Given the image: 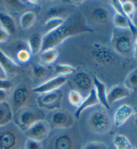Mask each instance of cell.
Wrapping results in <instances>:
<instances>
[{"mask_svg":"<svg viewBox=\"0 0 137 149\" xmlns=\"http://www.w3.org/2000/svg\"><path fill=\"white\" fill-rule=\"evenodd\" d=\"M134 40V34L130 30L114 28L110 43L116 54L124 57H132Z\"/></svg>","mask_w":137,"mask_h":149,"instance_id":"cell-2","label":"cell"},{"mask_svg":"<svg viewBox=\"0 0 137 149\" xmlns=\"http://www.w3.org/2000/svg\"><path fill=\"white\" fill-rule=\"evenodd\" d=\"M16 57L17 61L21 63H27L32 58V54L30 52L28 45L26 46L19 43L17 45Z\"/></svg>","mask_w":137,"mask_h":149,"instance_id":"cell-23","label":"cell"},{"mask_svg":"<svg viewBox=\"0 0 137 149\" xmlns=\"http://www.w3.org/2000/svg\"><path fill=\"white\" fill-rule=\"evenodd\" d=\"M113 144L116 149H132L133 146L129 139L125 135L117 134L113 138Z\"/></svg>","mask_w":137,"mask_h":149,"instance_id":"cell-26","label":"cell"},{"mask_svg":"<svg viewBox=\"0 0 137 149\" xmlns=\"http://www.w3.org/2000/svg\"><path fill=\"white\" fill-rule=\"evenodd\" d=\"M67 80H68V79L66 77L57 75L50 79L45 82L38 85L37 87L32 88V91L34 93L42 94L48 93V92L58 90L66 83Z\"/></svg>","mask_w":137,"mask_h":149,"instance_id":"cell-12","label":"cell"},{"mask_svg":"<svg viewBox=\"0 0 137 149\" xmlns=\"http://www.w3.org/2000/svg\"><path fill=\"white\" fill-rule=\"evenodd\" d=\"M3 2L13 9H21L23 6V3H21L20 1H4Z\"/></svg>","mask_w":137,"mask_h":149,"instance_id":"cell-37","label":"cell"},{"mask_svg":"<svg viewBox=\"0 0 137 149\" xmlns=\"http://www.w3.org/2000/svg\"><path fill=\"white\" fill-rule=\"evenodd\" d=\"M64 22L65 19L61 17H51L44 23L43 28H44V30L47 33V32L57 29L58 28H59L60 26H62L64 23Z\"/></svg>","mask_w":137,"mask_h":149,"instance_id":"cell-28","label":"cell"},{"mask_svg":"<svg viewBox=\"0 0 137 149\" xmlns=\"http://www.w3.org/2000/svg\"><path fill=\"white\" fill-rule=\"evenodd\" d=\"M132 57H133L134 59H137V36L135 38V40H134Z\"/></svg>","mask_w":137,"mask_h":149,"instance_id":"cell-40","label":"cell"},{"mask_svg":"<svg viewBox=\"0 0 137 149\" xmlns=\"http://www.w3.org/2000/svg\"><path fill=\"white\" fill-rule=\"evenodd\" d=\"M58 58V51L56 49H48L41 52L40 60L45 65L55 63Z\"/></svg>","mask_w":137,"mask_h":149,"instance_id":"cell-25","label":"cell"},{"mask_svg":"<svg viewBox=\"0 0 137 149\" xmlns=\"http://www.w3.org/2000/svg\"><path fill=\"white\" fill-rule=\"evenodd\" d=\"M12 83L8 79H0V89L8 90L12 88Z\"/></svg>","mask_w":137,"mask_h":149,"instance_id":"cell-38","label":"cell"},{"mask_svg":"<svg viewBox=\"0 0 137 149\" xmlns=\"http://www.w3.org/2000/svg\"><path fill=\"white\" fill-rule=\"evenodd\" d=\"M45 113L38 106L29 105L23 107L14 115V123L24 131L34 122L45 120Z\"/></svg>","mask_w":137,"mask_h":149,"instance_id":"cell-4","label":"cell"},{"mask_svg":"<svg viewBox=\"0 0 137 149\" xmlns=\"http://www.w3.org/2000/svg\"><path fill=\"white\" fill-rule=\"evenodd\" d=\"M134 124H135V126L137 128V111L135 114V116H134Z\"/></svg>","mask_w":137,"mask_h":149,"instance_id":"cell-43","label":"cell"},{"mask_svg":"<svg viewBox=\"0 0 137 149\" xmlns=\"http://www.w3.org/2000/svg\"><path fill=\"white\" fill-rule=\"evenodd\" d=\"M134 114V109L129 104H123L119 106L115 111L113 122L116 127L123 126Z\"/></svg>","mask_w":137,"mask_h":149,"instance_id":"cell-15","label":"cell"},{"mask_svg":"<svg viewBox=\"0 0 137 149\" xmlns=\"http://www.w3.org/2000/svg\"><path fill=\"white\" fill-rule=\"evenodd\" d=\"M72 83L79 92L90 91L93 87V81L90 74L85 71H80L76 73L72 78Z\"/></svg>","mask_w":137,"mask_h":149,"instance_id":"cell-13","label":"cell"},{"mask_svg":"<svg viewBox=\"0 0 137 149\" xmlns=\"http://www.w3.org/2000/svg\"><path fill=\"white\" fill-rule=\"evenodd\" d=\"M92 32L93 30L86 25L83 19L69 17L57 29L47 32L42 36L41 52L48 49H56L72 36Z\"/></svg>","mask_w":137,"mask_h":149,"instance_id":"cell-1","label":"cell"},{"mask_svg":"<svg viewBox=\"0 0 137 149\" xmlns=\"http://www.w3.org/2000/svg\"><path fill=\"white\" fill-rule=\"evenodd\" d=\"M49 124L54 128L65 130L72 127L74 120L72 116L68 111L58 109L52 111Z\"/></svg>","mask_w":137,"mask_h":149,"instance_id":"cell-10","label":"cell"},{"mask_svg":"<svg viewBox=\"0 0 137 149\" xmlns=\"http://www.w3.org/2000/svg\"><path fill=\"white\" fill-rule=\"evenodd\" d=\"M36 14L33 12H25L19 17V25L23 29H29L36 22Z\"/></svg>","mask_w":137,"mask_h":149,"instance_id":"cell-24","label":"cell"},{"mask_svg":"<svg viewBox=\"0 0 137 149\" xmlns=\"http://www.w3.org/2000/svg\"><path fill=\"white\" fill-rule=\"evenodd\" d=\"M90 54L94 61L101 65L112 66L117 62L116 54L101 44H94L91 49Z\"/></svg>","mask_w":137,"mask_h":149,"instance_id":"cell-8","label":"cell"},{"mask_svg":"<svg viewBox=\"0 0 137 149\" xmlns=\"http://www.w3.org/2000/svg\"><path fill=\"white\" fill-rule=\"evenodd\" d=\"M130 91L124 85H116L113 86L107 93L106 100L110 106L114 103L129 97Z\"/></svg>","mask_w":137,"mask_h":149,"instance_id":"cell-14","label":"cell"},{"mask_svg":"<svg viewBox=\"0 0 137 149\" xmlns=\"http://www.w3.org/2000/svg\"><path fill=\"white\" fill-rule=\"evenodd\" d=\"M0 25L10 34L16 32V28L14 19L7 13L0 12Z\"/></svg>","mask_w":137,"mask_h":149,"instance_id":"cell-20","label":"cell"},{"mask_svg":"<svg viewBox=\"0 0 137 149\" xmlns=\"http://www.w3.org/2000/svg\"><path fill=\"white\" fill-rule=\"evenodd\" d=\"M63 97L62 92L60 89L48 92L42 94L37 97V104L40 108L50 109L51 111L60 108Z\"/></svg>","mask_w":137,"mask_h":149,"instance_id":"cell-9","label":"cell"},{"mask_svg":"<svg viewBox=\"0 0 137 149\" xmlns=\"http://www.w3.org/2000/svg\"><path fill=\"white\" fill-rule=\"evenodd\" d=\"M14 120V112L8 102L0 103V128L7 126Z\"/></svg>","mask_w":137,"mask_h":149,"instance_id":"cell-19","label":"cell"},{"mask_svg":"<svg viewBox=\"0 0 137 149\" xmlns=\"http://www.w3.org/2000/svg\"><path fill=\"white\" fill-rule=\"evenodd\" d=\"M7 98H8L7 90L0 89V103L6 102Z\"/></svg>","mask_w":137,"mask_h":149,"instance_id":"cell-39","label":"cell"},{"mask_svg":"<svg viewBox=\"0 0 137 149\" xmlns=\"http://www.w3.org/2000/svg\"><path fill=\"white\" fill-rule=\"evenodd\" d=\"M23 149H43V147L41 142L26 139L23 144Z\"/></svg>","mask_w":137,"mask_h":149,"instance_id":"cell-34","label":"cell"},{"mask_svg":"<svg viewBox=\"0 0 137 149\" xmlns=\"http://www.w3.org/2000/svg\"><path fill=\"white\" fill-rule=\"evenodd\" d=\"M10 34L4 28L0 26V43H4L10 38Z\"/></svg>","mask_w":137,"mask_h":149,"instance_id":"cell-36","label":"cell"},{"mask_svg":"<svg viewBox=\"0 0 137 149\" xmlns=\"http://www.w3.org/2000/svg\"><path fill=\"white\" fill-rule=\"evenodd\" d=\"M93 81V87L96 91L98 100L100 104L103 106L104 108L106 109H110V106L108 105L106 100V95H107V92H106V86L104 83L100 80L97 77L94 76L92 79Z\"/></svg>","mask_w":137,"mask_h":149,"instance_id":"cell-17","label":"cell"},{"mask_svg":"<svg viewBox=\"0 0 137 149\" xmlns=\"http://www.w3.org/2000/svg\"><path fill=\"white\" fill-rule=\"evenodd\" d=\"M42 36L39 34H34L28 41V49L32 55H36L41 52L42 50Z\"/></svg>","mask_w":137,"mask_h":149,"instance_id":"cell-21","label":"cell"},{"mask_svg":"<svg viewBox=\"0 0 137 149\" xmlns=\"http://www.w3.org/2000/svg\"><path fill=\"white\" fill-rule=\"evenodd\" d=\"M32 88L25 83H19L15 88L12 95L13 112L17 111L26 106H29L30 100L32 98Z\"/></svg>","mask_w":137,"mask_h":149,"instance_id":"cell-5","label":"cell"},{"mask_svg":"<svg viewBox=\"0 0 137 149\" xmlns=\"http://www.w3.org/2000/svg\"><path fill=\"white\" fill-rule=\"evenodd\" d=\"M132 149H137V148H132Z\"/></svg>","mask_w":137,"mask_h":149,"instance_id":"cell-44","label":"cell"},{"mask_svg":"<svg viewBox=\"0 0 137 149\" xmlns=\"http://www.w3.org/2000/svg\"><path fill=\"white\" fill-rule=\"evenodd\" d=\"M121 6L122 10L125 16L132 22V18H133L137 8L134 2L132 1H121Z\"/></svg>","mask_w":137,"mask_h":149,"instance_id":"cell-30","label":"cell"},{"mask_svg":"<svg viewBox=\"0 0 137 149\" xmlns=\"http://www.w3.org/2000/svg\"><path fill=\"white\" fill-rule=\"evenodd\" d=\"M22 149H23V148H22Z\"/></svg>","mask_w":137,"mask_h":149,"instance_id":"cell-45","label":"cell"},{"mask_svg":"<svg viewBox=\"0 0 137 149\" xmlns=\"http://www.w3.org/2000/svg\"><path fill=\"white\" fill-rule=\"evenodd\" d=\"M32 73L35 78L42 79L48 73V69L43 65L37 63L32 67Z\"/></svg>","mask_w":137,"mask_h":149,"instance_id":"cell-32","label":"cell"},{"mask_svg":"<svg viewBox=\"0 0 137 149\" xmlns=\"http://www.w3.org/2000/svg\"><path fill=\"white\" fill-rule=\"evenodd\" d=\"M0 66L8 76L16 74L18 72L19 65L0 49Z\"/></svg>","mask_w":137,"mask_h":149,"instance_id":"cell-16","label":"cell"},{"mask_svg":"<svg viewBox=\"0 0 137 149\" xmlns=\"http://www.w3.org/2000/svg\"><path fill=\"white\" fill-rule=\"evenodd\" d=\"M124 85L130 91H137V68H134L128 73Z\"/></svg>","mask_w":137,"mask_h":149,"instance_id":"cell-27","label":"cell"},{"mask_svg":"<svg viewBox=\"0 0 137 149\" xmlns=\"http://www.w3.org/2000/svg\"><path fill=\"white\" fill-rule=\"evenodd\" d=\"M50 129L49 122L45 120H42L34 122L23 132L26 139L42 142L48 136Z\"/></svg>","mask_w":137,"mask_h":149,"instance_id":"cell-6","label":"cell"},{"mask_svg":"<svg viewBox=\"0 0 137 149\" xmlns=\"http://www.w3.org/2000/svg\"><path fill=\"white\" fill-rule=\"evenodd\" d=\"M93 20L98 24L107 23L110 19V14L108 11L103 7L96 8L91 14Z\"/></svg>","mask_w":137,"mask_h":149,"instance_id":"cell-22","label":"cell"},{"mask_svg":"<svg viewBox=\"0 0 137 149\" xmlns=\"http://www.w3.org/2000/svg\"><path fill=\"white\" fill-rule=\"evenodd\" d=\"M132 22H133L134 25L135 26V27L137 28V8L136 10V12L134 13L133 18H132Z\"/></svg>","mask_w":137,"mask_h":149,"instance_id":"cell-42","label":"cell"},{"mask_svg":"<svg viewBox=\"0 0 137 149\" xmlns=\"http://www.w3.org/2000/svg\"><path fill=\"white\" fill-rule=\"evenodd\" d=\"M82 94L76 89H71L68 93V100L70 104L74 108H78L84 100Z\"/></svg>","mask_w":137,"mask_h":149,"instance_id":"cell-29","label":"cell"},{"mask_svg":"<svg viewBox=\"0 0 137 149\" xmlns=\"http://www.w3.org/2000/svg\"><path fill=\"white\" fill-rule=\"evenodd\" d=\"M88 122L91 129L98 134L106 133L111 128L109 116L105 111L102 110H96L91 113Z\"/></svg>","mask_w":137,"mask_h":149,"instance_id":"cell-7","label":"cell"},{"mask_svg":"<svg viewBox=\"0 0 137 149\" xmlns=\"http://www.w3.org/2000/svg\"><path fill=\"white\" fill-rule=\"evenodd\" d=\"M25 139L23 131L15 123L0 128V149H21Z\"/></svg>","mask_w":137,"mask_h":149,"instance_id":"cell-3","label":"cell"},{"mask_svg":"<svg viewBox=\"0 0 137 149\" xmlns=\"http://www.w3.org/2000/svg\"><path fill=\"white\" fill-rule=\"evenodd\" d=\"M66 11V9L62 7H52L47 11L46 15L50 18L51 17H60V15L64 14Z\"/></svg>","mask_w":137,"mask_h":149,"instance_id":"cell-35","label":"cell"},{"mask_svg":"<svg viewBox=\"0 0 137 149\" xmlns=\"http://www.w3.org/2000/svg\"><path fill=\"white\" fill-rule=\"evenodd\" d=\"M99 104L98 100L96 93L94 87L91 89L89 93L87 95L86 97L84 98L82 104L80 105L79 108H77L76 111L74 113V116L76 119H78L82 113L86 110V109L92 108L93 106H96Z\"/></svg>","mask_w":137,"mask_h":149,"instance_id":"cell-18","label":"cell"},{"mask_svg":"<svg viewBox=\"0 0 137 149\" xmlns=\"http://www.w3.org/2000/svg\"><path fill=\"white\" fill-rule=\"evenodd\" d=\"M8 77L6 74V72L2 69V67L0 66V79H8Z\"/></svg>","mask_w":137,"mask_h":149,"instance_id":"cell-41","label":"cell"},{"mask_svg":"<svg viewBox=\"0 0 137 149\" xmlns=\"http://www.w3.org/2000/svg\"><path fill=\"white\" fill-rule=\"evenodd\" d=\"M76 139L70 133L58 134L50 140L48 144V149H74Z\"/></svg>","mask_w":137,"mask_h":149,"instance_id":"cell-11","label":"cell"},{"mask_svg":"<svg viewBox=\"0 0 137 149\" xmlns=\"http://www.w3.org/2000/svg\"><path fill=\"white\" fill-rule=\"evenodd\" d=\"M82 149H108V147L104 142L92 141L87 142Z\"/></svg>","mask_w":137,"mask_h":149,"instance_id":"cell-33","label":"cell"},{"mask_svg":"<svg viewBox=\"0 0 137 149\" xmlns=\"http://www.w3.org/2000/svg\"><path fill=\"white\" fill-rule=\"evenodd\" d=\"M55 71L58 74V75L66 77L75 73L76 68L67 64H58L55 67Z\"/></svg>","mask_w":137,"mask_h":149,"instance_id":"cell-31","label":"cell"}]
</instances>
